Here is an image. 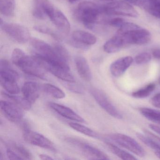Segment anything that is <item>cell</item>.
Listing matches in <instances>:
<instances>
[{"label": "cell", "mask_w": 160, "mask_h": 160, "mask_svg": "<svg viewBox=\"0 0 160 160\" xmlns=\"http://www.w3.org/2000/svg\"><path fill=\"white\" fill-rule=\"evenodd\" d=\"M12 61L15 65L25 73L41 79H45V70L42 68L33 57L26 55L21 49H14L12 54Z\"/></svg>", "instance_id": "cell-1"}, {"label": "cell", "mask_w": 160, "mask_h": 160, "mask_svg": "<svg viewBox=\"0 0 160 160\" xmlns=\"http://www.w3.org/2000/svg\"><path fill=\"white\" fill-rule=\"evenodd\" d=\"M102 14H104L102 7L89 1L79 3L75 12L76 18L90 29L93 28Z\"/></svg>", "instance_id": "cell-2"}, {"label": "cell", "mask_w": 160, "mask_h": 160, "mask_svg": "<svg viewBox=\"0 0 160 160\" xmlns=\"http://www.w3.org/2000/svg\"><path fill=\"white\" fill-rule=\"evenodd\" d=\"M30 43L35 49V53L40 55L49 62L70 71L68 62L58 56L54 47L42 40L36 38H31Z\"/></svg>", "instance_id": "cell-3"}, {"label": "cell", "mask_w": 160, "mask_h": 160, "mask_svg": "<svg viewBox=\"0 0 160 160\" xmlns=\"http://www.w3.org/2000/svg\"><path fill=\"white\" fill-rule=\"evenodd\" d=\"M117 35L122 39L125 46L128 45H143L148 43L151 39L150 32L138 25L123 31L117 32Z\"/></svg>", "instance_id": "cell-4"}, {"label": "cell", "mask_w": 160, "mask_h": 160, "mask_svg": "<svg viewBox=\"0 0 160 160\" xmlns=\"http://www.w3.org/2000/svg\"><path fill=\"white\" fill-rule=\"evenodd\" d=\"M108 140L129 150L139 157H144L146 152L143 147L132 138L121 133H113L107 136Z\"/></svg>", "instance_id": "cell-5"}, {"label": "cell", "mask_w": 160, "mask_h": 160, "mask_svg": "<svg viewBox=\"0 0 160 160\" xmlns=\"http://www.w3.org/2000/svg\"><path fill=\"white\" fill-rule=\"evenodd\" d=\"M35 60L47 72L55 76L62 80L69 83H74L75 81L74 77L70 71L66 70L60 66L49 62L40 55L35 53L32 56Z\"/></svg>", "instance_id": "cell-6"}, {"label": "cell", "mask_w": 160, "mask_h": 160, "mask_svg": "<svg viewBox=\"0 0 160 160\" xmlns=\"http://www.w3.org/2000/svg\"><path fill=\"white\" fill-rule=\"evenodd\" d=\"M1 29L19 43H26L31 39L30 33L26 27L16 23H5L1 19Z\"/></svg>", "instance_id": "cell-7"}, {"label": "cell", "mask_w": 160, "mask_h": 160, "mask_svg": "<svg viewBox=\"0 0 160 160\" xmlns=\"http://www.w3.org/2000/svg\"><path fill=\"white\" fill-rule=\"evenodd\" d=\"M104 13L107 15L122 16L137 18V11L128 2L123 1H112L102 7Z\"/></svg>", "instance_id": "cell-8"}, {"label": "cell", "mask_w": 160, "mask_h": 160, "mask_svg": "<svg viewBox=\"0 0 160 160\" xmlns=\"http://www.w3.org/2000/svg\"><path fill=\"white\" fill-rule=\"evenodd\" d=\"M23 138L26 142L32 145L52 152L57 151L55 145L51 140L43 135L30 130L27 126L24 127Z\"/></svg>", "instance_id": "cell-9"}, {"label": "cell", "mask_w": 160, "mask_h": 160, "mask_svg": "<svg viewBox=\"0 0 160 160\" xmlns=\"http://www.w3.org/2000/svg\"><path fill=\"white\" fill-rule=\"evenodd\" d=\"M66 141L79 149L83 154L90 160H109L104 152L95 147L81 140L74 138H67Z\"/></svg>", "instance_id": "cell-10"}, {"label": "cell", "mask_w": 160, "mask_h": 160, "mask_svg": "<svg viewBox=\"0 0 160 160\" xmlns=\"http://www.w3.org/2000/svg\"><path fill=\"white\" fill-rule=\"evenodd\" d=\"M91 94L93 96L97 103L109 115L118 119L122 118V116L116 107L113 104L104 92L96 88H91Z\"/></svg>", "instance_id": "cell-11"}, {"label": "cell", "mask_w": 160, "mask_h": 160, "mask_svg": "<svg viewBox=\"0 0 160 160\" xmlns=\"http://www.w3.org/2000/svg\"><path fill=\"white\" fill-rule=\"evenodd\" d=\"M1 110L5 118L10 121L18 122L23 117L22 108L12 102L9 101H1Z\"/></svg>", "instance_id": "cell-12"}, {"label": "cell", "mask_w": 160, "mask_h": 160, "mask_svg": "<svg viewBox=\"0 0 160 160\" xmlns=\"http://www.w3.org/2000/svg\"><path fill=\"white\" fill-rule=\"evenodd\" d=\"M49 18L58 29L62 32L66 34L70 32L71 30L70 22L61 11L56 8Z\"/></svg>", "instance_id": "cell-13"}, {"label": "cell", "mask_w": 160, "mask_h": 160, "mask_svg": "<svg viewBox=\"0 0 160 160\" xmlns=\"http://www.w3.org/2000/svg\"><path fill=\"white\" fill-rule=\"evenodd\" d=\"M133 62V59L131 56H126L117 60L110 65L111 74L115 77H120L130 67Z\"/></svg>", "instance_id": "cell-14"}, {"label": "cell", "mask_w": 160, "mask_h": 160, "mask_svg": "<svg viewBox=\"0 0 160 160\" xmlns=\"http://www.w3.org/2000/svg\"><path fill=\"white\" fill-rule=\"evenodd\" d=\"M48 105L53 110H55L57 113L63 118L78 122H85V120L83 118L80 117L79 115L77 114L75 112L69 108L54 102H50Z\"/></svg>", "instance_id": "cell-15"}, {"label": "cell", "mask_w": 160, "mask_h": 160, "mask_svg": "<svg viewBox=\"0 0 160 160\" xmlns=\"http://www.w3.org/2000/svg\"><path fill=\"white\" fill-rule=\"evenodd\" d=\"M39 85L36 82H26L22 88L23 96L32 104L35 102L40 94Z\"/></svg>", "instance_id": "cell-16"}, {"label": "cell", "mask_w": 160, "mask_h": 160, "mask_svg": "<svg viewBox=\"0 0 160 160\" xmlns=\"http://www.w3.org/2000/svg\"><path fill=\"white\" fill-rule=\"evenodd\" d=\"M76 67L80 77L85 81H91L92 78L89 65L86 59L82 56H77L75 58Z\"/></svg>", "instance_id": "cell-17"}, {"label": "cell", "mask_w": 160, "mask_h": 160, "mask_svg": "<svg viewBox=\"0 0 160 160\" xmlns=\"http://www.w3.org/2000/svg\"><path fill=\"white\" fill-rule=\"evenodd\" d=\"M145 135L137 133V137L144 144L154 150L160 151V138L151 132L145 130Z\"/></svg>", "instance_id": "cell-18"}, {"label": "cell", "mask_w": 160, "mask_h": 160, "mask_svg": "<svg viewBox=\"0 0 160 160\" xmlns=\"http://www.w3.org/2000/svg\"><path fill=\"white\" fill-rule=\"evenodd\" d=\"M72 38L73 41L88 47L95 44L97 42V38L94 35L84 31L77 30L73 32Z\"/></svg>", "instance_id": "cell-19"}, {"label": "cell", "mask_w": 160, "mask_h": 160, "mask_svg": "<svg viewBox=\"0 0 160 160\" xmlns=\"http://www.w3.org/2000/svg\"><path fill=\"white\" fill-rule=\"evenodd\" d=\"M138 6L152 16L160 19V0H139Z\"/></svg>", "instance_id": "cell-20"}, {"label": "cell", "mask_w": 160, "mask_h": 160, "mask_svg": "<svg viewBox=\"0 0 160 160\" xmlns=\"http://www.w3.org/2000/svg\"><path fill=\"white\" fill-rule=\"evenodd\" d=\"M125 46L121 38L116 34L104 44L103 49L106 53L111 54L118 52Z\"/></svg>", "instance_id": "cell-21"}, {"label": "cell", "mask_w": 160, "mask_h": 160, "mask_svg": "<svg viewBox=\"0 0 160 160\" xmlns=\"http://www.w3.org/2000/svg\"><path fill=\"white\" fill-rule=\"evenodd\" d=\"M2 95L5 99L12 102L24 110H29L31 108L32 104L30 102L24 97L14 96L12 94L10 93L9 94L5 92H2Z\"/></svg>", "instance_id": "cell-22"}, {"label": "cell", "mask_w": 160, "mask_h": 160, "mask_svg": "<svg viewBox=\"0 0 160 160\" xmlns=\"http://www.w3.org/2000/svg\"><path fill=\"white\" fill-rule=\"evenodd\" d=\"M105 143L108 149L119 158L125 160H135L137 159V158H136L131 153H129L127 152L120 148L118 147L113 144L112 142L106 141Z\"/></svg>", "instance_id": "cell-23"}, {"label": "cell", "mask_w": 160, "mask_h": 160, "mask_svg": "<svg viewBox=\"0 0 160 160\" xmlns=\"http://www.w3.org/2000/svg\"><path fill=\"white\" fill-rule=\"evenodd\" d=\"M15 10V0H0V12L7 17L14 15Z\"/></svg>", "instance_id": "cell-24"}, {"label": "cell", "mask_w": 160, "mask_h": 160, "mask_svg": "<svg viewBox=\"0 0 160 160\" xmlns=\"http://www.w3.org/2000/svg\"><path fill=\"white\" fill-rule=\"evenodd\" d=\"M42 88L45 92L56 99H63L66 96L65 93L63 91L52 84H48V83L43 84Z\"/></svg>", "instance_id": "cell-25"}, {"label": "cell", "mask_w": 160, "mask_h": 160, "mask_svg": "<svg viewBox=\"0 0 160 160\" xmlns=\"http://www.w3.org/2000/svg\"><path fill=\"white\" fill-rule=\"evenodd\" d=\"M139 111L145 118L160 125V110L143 108L139 109Z\"/></svg>", "instance_id": "cell-26"}, {"label": "cell", "mask_w": 160, "mask_h": 160, "mask_svg": "<svg viewBox=\"0 0 160 160\" xmlns=\"http://www.w3.org/2000/svg\"><path fill=\"white\" fill-rule=\"evenodd\" d=\"M6 145L7 147H10L13 150L23 158V160H31L33 159L32 154L30 152L22 145L17 144L14 142H11L8 144H6Z\"/></svg>", "instance_id": "cell-27"}, {"label": "cell", "mask_w": 160, "mask_h": 160, "mask_svg": "<svg viewBox=\"0 0 160 160\" xmlns=\"http://www.w3.org/2000/svg\"><path fill=\"white\" fill-rule=\"evenodd\" d=\"M0 81L3 88L10 94H18L20 92L17 81L2 78H0Z\"/></svg>", "instance_id": "cell-28"}, {"label": "cell", "mask_w": 160, "mask_h": 160, "mask_svg": "<svg viewBox=\"0 0 160 160\" xmlns=\"http://www.w3.org/2000/svg\"><path fill=\"white\" fill-rule=\"evenodd\" d=\"M69 124L71 128L85 135L93 138H98L99 137V135L96 132L80 123L70 122Z\"/></svg>", "instance_id": "cell-29"}, {"label": "cell", "mask_w": 160, "mask_h": 160, "mask_svg": "<svg viewBox=\"0 0 160 160\" xmlns=\"http://www.w3.org/2000/svg\"><path fill=\"white\" fill-rule=\"evenodd\" d=\"M156 85L154 83H150L147 86L132 93V96L137 99H143L149 96L155 90Z\"/></svg>", "instance_id": "cell-30"}, {"label": "cell", "mask_w": 160, "mask_h": 160, "mask_svg": "<svg viewBox=\"0 0 160 160\" xmlns=\"http://www.w3.org/2000/svg\"><path fill=\"white\" fill-rule=\"evenodd\" d=\"M34 29L38 32L50 35L55 40H59V41L61 40L62 38L60 37L58 34H57L54 31L47 27L42 26H34Z\"/></svg>", "instance_id": "cell-31"}, {"label": "cell", "mask_w": 160, "mask_h": 160, "mask_svg": "<svg viewBox=\"0 0 160 160\" xmlns=\"http://www.w3.org/2000/svg\"><path fill=\"white\" fill-rule=\"evenodd\" d=\"M53 47L58 56L63 60L68 62L70 60V55L67 49L60 44H56Z\"/></svg>", "instance_id": "cell-32"}, {"label": "cell", "mask_w": 160, "mask_h": 160, "mask_svg": "<svg viewBox=\"0 0 160 160\" xmlns=\"http://www.w3.org/2000/svg\"><path fill=\"white\" fill-rule=\"evenodd\" d=\"M152 56L147 52L140 53L136 56L134 61L137 64H144L149 62L151 60Z\"/></svg>", "instance_id": "cell-33"}, {"label": "cell", "mask_w": 160, "mask_h": 160, "mask_svg": "<svg viewBox=\"0 0 160 160\" xmlns=\"http://www.w3.org/2000/svg\"><path fill=\"white\" fill-rule=\"evenodd\" d=\"M6 153L8 158L10 160H23V158L20 155H18L16 152L12 149L10 147H7Z\"/></svg>", "instance_id": "cell-34"}, {"label": "cell", "mask_w": 160, "mask_h": 160, "mask_svg": "<svg viewBox=\"0 0 160 160\" xmlns=\"http://www.w3.org/2000/svg\"><path fill=\"white\" fill-rule=\"evenodd\" d=\"M125 22V20L122 18H116L110 19L108 21V24L112 27L120 28Z\"/></svg>", "instance_id": "cell-35"}, {"label": "cell", "mask_w": 160, "mask_h": 160, "mask_svg": "<svg viewBox=\"0 0 160 160\" xmlns=\"http://www.w3.org/2000/svg\"><path fill=\"white\" fill-rule=\"evenodd\" d=\"M152 105L154 107L160 108V92L155 94L151 100Z\"/></svg>", "instance_id": "cell-36"}, {"label": "cell", "mask_w": 160, "mask_h": 160, "mask_svg": "<svg viewBox=\"0 0 160 160\" xmlns=\"http://www.w3.org/2000/svg\"><path fill=\"white\" fill-rule=\"evenodd\" d=\"M68 88L71 90L72 91L74 92H78V93H81L82 92V91L81 90V88H78L77 86H73L72 85H68Z\"/></svg>", "instance_id": "cell-37"}, {"label": "cell", "mask_w": 160, "mask_h": 160, "mask_svg": "<svg viewBox=\"0 0 160 160\" xmlns=\"http://www.w3.org/2000/svg\"><path fill=\"white\" fill-rule=\"evenodd\" d=\"M152 56L153 58L157 59H160V49L156 48L152 51Z\"/></svg>", "instance_id": "cell-38"}, {"label": "cell", "mask_w": 160, "mask_h": 160, "mask_svg": "<svg viewBox=\"0 0 160 160\" xmlns=\"http://www.w3.org/2000/svg\"><path fill=\"white\" fill-rule=\"evenodd\" d=\"M149 127L151 130L160 135V127L154 125V124H150L149 125Z\"/></svg>", "instance_id": "cell-39"}, {"label": "cell", "mask_w": 160, "mask_h": 160, "mask_svg": "<svg viewBox=\"0 0 160 160\" xmlns=\"http://www.w3.org/2000/svg\"><path fill=\"white\" fill-rule=\"evenodd\" d=\"M39 157L40 159L42 160H53V158L51 157V156L45 154H41L39 155Z\"/></svg>", "instance_id": "cell-40"}, {"label": "cell", "mask_w": 160, "mask_h": 160, "mask_svg": "<svg viewBox=\"0 0 160 160\" xmlns=\"http://www.w3.org/2000/svg\"><path fill=\"white\" fill-rule=\"evenodd\" d=\"M128 3H131V4H134V5L138 6L139 2V0H125Z\"/></svg>", "instance_id": "cell-41"}, {"label": "cell", "mask_w": 160, "mask_h": 160, "mask_svg": "<svg viewBox=\"0 0 160 160\" xmlns=\"http://www.w3.org/2000/svg\"><path fill=\"white\" fill-rule=\"evenodd\" d=\"M154 153H155V155L160 159V151L155 150Z\"/></svg>", "instance_id": "cell-42"}, {"label": "cell", "mask_w": 160, "mask_h": 160, "mask_svg": "<svg viewBox=\"0 0 160 160\" xmlns=\"http://www.w3.org/2000/svg\"><path fill=\"white\" fill-rule=\"evenodd\" d=\"M78 0H68V1L71 3H74V2H76Z\"/></svg>", "instance_id": "cell-43"}, {"label": "cell", "mask_w": 160, "mask_h": 160, "mask_svg": "<svg viewBox=\"0 0 160 160\" xmlns=\"http://www.w3.org/2000/svg\"><path fill=\"white\" fill-rule=\"evenodd\" d=\"M103 1H114L115 0H103Z\"/></svg>", "instance_id": "cell-44"}, {"label": "cell", "mask_w": 160, "mask_h": 160, "mask_svg": "<svg viewBox=\"0 0 160 160\" xmlns=\"http://www.w3.org/2000/svg\"><path fill=\"white\" fill-rule=\"evenodd\" d=\"M158 82H159V84L160 85V75L159 78V79H158Z\"/></svg>", "instance_id": "cell-45"}]
</instances>
